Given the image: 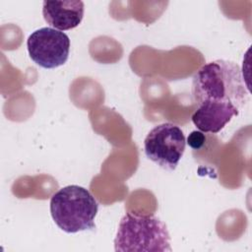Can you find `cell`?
Returning <instances> with one entry per match:
<instances>
[{
  "label": "cell",
  "instance_id": "cell-1",
  "mask_svg": "<svg viewBox=\"0 0 252 252\" xmlns=\"http://www.w3.org/2000/svg\"><path fill=\"white\" fill-rule=\"evenodd\" d=\"M192 95L197 105L219 104L241 109L248 100L239 66L218 59L202 66L193 77Z\"/></svg>",
  "mask_w": 252,
  "mask_h": 252
},
{
  "label": "cell",
  "instance_id": "cell-2",
  "mask_svg": "<svg viewBox=\"0 0 252 252\" xmlns=\"http://www.w3.org/2000/svg\"><path fill=\"white\" fill-rule=\"evenodd\" d=\"M116 252L171 251L166 224L154 215L126 213L114 239Z\"/></svg>",
  "mask_w": 252,
  "mask_h": 252
},
{
  "label": "cell",
  "instance_id": "cell-3",
  "mask_svg": "<svg viewBox=\"0 0 252 252\" xmlns=\"http://www.w3.org/2000/svg\"><path fill=\"white\" fill-rule=\"evenodd\" d=\"M98 204L92 193L79 185L60 188L50 199V214L56 225L67 233L95 228Z\"/></svg>",
  "mask_w": 252,
  "mask_h": 252
},
{
  "label": "cell",
  "instance_id": "cell-4",
  "mask_svg": "<svg viewBox=\"0 0 252 252\" xmlns=\"http://www.w3.org/2000/svg\"><path fill=\"white\" fill-rule=\"evenodd\" d=\"M186 139L179 126L162 123L155 126L144 141L146 157L163 169L174 170L181 159Z\"/></svg>",
  "mask_w": 252,
  "mask_h": 252
},
{
  "label": "cell",
  "instance_id": "cell-5",
  "mask_svg": "<svg viewBox=\"0 0 252 252\" xmlns=\"http://www.w3.org/2000/svg\"><path fill=\"white\" fill-rule=\"evenodd\" d=\"M27 47L31 59L44 69H54L66 63L70 51L69 36L53 28H40L30 34Z\"/></svg>",
  "mask_w": 252,
  "mask_h": 252
},
{
  "label": "cell",
  "instance_id": "cell-6",
  "mask_svg": "<svg viewBox=\"0 0 252 252\" xmlns=\"http://www.w3.org/2000/svg\"><path fill=\"white\" fill-rule=\"evenodd\" d=\"M85 5L81 0L43 1L42 15L45 22L58 31L78 27L84 17Z\"/></svg>",
  "mask_w": 252,
  "mask_h": 252
},
{
  "label": "cell",
  "instance_id": "cell-7",
  "mask_svg": "<svg viewBox=\"0 0 252 252\" xmlns=\"http://www.w3.org/2000/svg\"><path fill=\"white\" fill-rule=\"evenodd\" d=\"M240 110L225 105L200 104L191 116L193 124L204 133H219L224 126L239 114Z\"/></svg>",
  "mask_w": 252,
  "mask_h": 252
},
{
  "label": "cell",
  "instance_id": "cell-8",
  "mask_svg": "<svg viewBox=\"0 0 252 252\" xmlns=\"http://www.w3.org/2000/svg\"><path fill=\"white\" fill-rule=\"evenodd\" d=\"M205 141L206 137L201 131H193L187 138V143L193 150L201 149L204 146Z\"/></svg>",
  "mask_w": 252,
  "mask_h": 252
}]
</instances>
